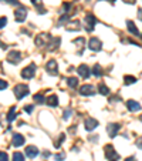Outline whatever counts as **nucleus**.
<instances>
[{
  "mask_svg": "<svg viewBox=\"0 0 142 161\" xmlns=\"http://www.w3.org/2000/svg\"><path fill=\"white\" fill-rule=\"evenodd\" d=\"M29 86H26V84H17V86L14 87V96L17 100H20V98L26 97L27 94H29Z\"/></svg>",
  "mask_w": 142,
  "mask_h": 161,
  "instance_id": "1",
  "label": "nucleus"
},
{
  "mask_svg": "<svg viewBox=\"0 0 142 161\" xmlns=\"http://www.w3.org/2000/svg\"><path fill=\"white\" fill-rule=\"evenodd\" d=\"M104 150H105V157L108 158V161L120 160V154L114 150V147H112V146H105Z\"/></svg>",
  "mask_w": 142,
  "mask_h": 161,
  "instance_id": "2",
  "label": "nucleus"
},
{
  "mask_svg": "<svg viewBox=\"0 0 142 161\" xmlns=\"http://www.w3.org/2000/svg\"><path fill=\"white\" fill-rule=\"evenodd\" d=\"M84 22H85V29L88 31H93L94 27H95V24H97V19H95V16H94L93 13H88V14H85V19H84Z\"/></svg>",
  "mask_w": 142,
  "mask_h": 161,
  "instance_id": "3",
  "label": "nucleus"
},
{
  "mask_svg": "<svg viewBox=\"0 0 142 161\" xmlns=\"http://www.w3.org/2000/svg\"><path fill=\"white\" fill-rule=\"evenodd\" d=\"M34 74H36V64H30V66H27L22 70V77L23 79H33Z\"/></svg>",
  "mask_w": 142,
  "mask_h": 161,
  "instance_id": "4",
  "label": "nucleus"
},
{
  "mask_svg": "<svg viewBox=\"0 0 142 161\" xmlns=\"http://www.w3.org/2000/svg\"><path fill=\"white\" fill-rule=\"evenodd\" d=\"M7 61L11 64H17L22 61V54H20V52H17V50H13V52H10L7 54Z\"/></svg>",
  "mask_w": 142,
  "mask_h": 161,
  "instance_id": "5",
  "label": "nucleus"
},
{
  "mask_svg": "<svg viewBox=\"0 0 142 161\" xmlns=\"http://www.w3.org/2000/svg\"><path fill=\"white\" fill-rule=\"evenodd\" d=\"M97 127H98V121L95 118H93V117H87L85 120H84V128L87 131H93L94 128H97Z\"/></svg>",
  "mask_w": 142,
  "mask_h": 161,
  "instance_id": "6",
  "label": "nucleus"
},
{
  "mask_svg": "<svg viewBox=\"0 0 142 161\" xmlns=\"http://www.w3.org/2000/svg\"><path fill=\"white\" fill-rule=\"evenodd\" d=\"M14 17H16V22H19V23H23V22H24V20H26V17H27V10H26V7L20 6V7L16 10Z\"/></svg>",
  "mask_w": 142,
  "mask_h": 161,
  "instance_id": "7",
  "label": "nucleus"
},
{
  "mask_svg": "<svg viewBox=\"0 0 142 161\" xmlns=\"http://www.w3.org/2000/svg\"><path fill=\"white\" fill-rule=\"evenodd\" d=\"M45 68H47V71H49L51 76H57V74H58V68H57V61L56 60H49V61H47Z\"/></svg>",
  "mask_w": 142,
  "mask_h": 161,
  "instance_id": "8",
  "label": "nucleus"
},
{
  "mask_svg": "<svg viewBox=\"0 0 142 161\" xmlns=\"http://www.w3.org/2000/svg\"><path fill=\"white\" fill-rule=\"evenodd\" d=\"M94 93H95V87L91 86V84H84L80 89V94L81 96H93Z\"/></svg>",
  "mask_w": 142,
  "mask_h": 161,
  "instance_id": "9",
  "label": "nucleus"
},
{
  "mask_svg": "<svg viewBox=\"0 0 142 161\" xmlns=\"http://www.w3.org/2000/svg\"><path fill=\"white\" fill-rule=\"evenodd\" d=\"M118 131H120V124H116V123L108 124V127H107V133H108V135L111 137V138H114V137H115Z\"/></svg>",
  "mask_w": 142,
  "mask_h": 161,
  "instance_id": "10",
  "label": "nucleus"
},
{
  "mask_svg": "<svg viewBox=\"0 0 142 161\" xmlns=\"http://www.w3.org/2000/svg\"><path fill=\"white\" fill-rule=\"evenodd\" d=\"M90 49L93 50V52H100L101 50V47H102V44H101V40L100 39H97V37H93L90 40Z\"/></svg>",
  "mask_w": 142,
  "mask_h": 161,
  "instance_id": "11",
  "label": "nucleus"
},
{
  "mask_svg": "<svg viewBox=\"0 0 142 161\" xmlns=\"http://www.w3.org/2000/svg\"><path fill=\"white\" fill-rule=\"evenodd\" d=\"M77 71H78V74L81 76L82 79H88V77H90V74H91L90 68H88V66H85V64H81Z\"/></svg>",
  "mask_w": 142,
  "mask_h": 161,
  "instance_id": "12",
  "label": "nucleus"
},
{
  "mask_svg": "<svg viewBox=\"0 0 142 161\" xmlns=\"http://www.w3.org/2000/svg\"><path fill=\"white\" fill-rule=\"evenodd\" d=\"M127 109L129 110V111H132V113L139 111V110H141V104L136 103V101H134V100H128L127 101Z\"/></svg>",
  "mask_w": 142,
  "mask_h": 161,
  "instance_id": "13",
  "label": "nucleus"
},
{
  "mask_svg": "<svg viewBox=\"0 0 142 161\" xmlns=\"http://www.w3.org/2000/svg\"><path fill=\"white\" fill-rule=\"evenodd\" d=\"M11 144L14 147H20L24 144V137L22 134H14L13 135V138H11Z\"/></svg>",
  "mask_w": 142,
  "mask_h": 161,
  "instance_id": "14",
  "label": "nucleus"
},
{
  "mask_svg": "<svg viewBox=\"0 0 142 161\" xmlns=\"http://www.w3.org/2000/svg\"><path fill=\"white\" fill-rule=\"evenodd\" d=\"M26 155L29 158H34V157H37L38 155V150H37V147H34V146H29L26 148Z\"/></svg>",
  "mask_w": 142,
  "mask_h": 161,
  "instance_id": "15",
  "label": "nucleus"
},
{
  "mask_svg": "<svg viewBox=\"0 0 142 161\" xmlns=\"http://www.w3.org/2000/svg\"><path fill=\"white\" fill-rule=\"evenodd\" d=\"M49 39H50L49 34H45V33L40 34V36H37V37H36V44H37V46H44L45 40H49Z\"/></svg>",
  "mask_w": 142,
  "mask_h": 161,
  "instance_id": "16",
  "label": "nucleus"
},
{
  "mask_svg": "<svg viewBox=\"0 0 142 161\" xmlns=\"http://www.w3.org/2000/svg\"><path fill=\"white\" fill-rule=\"evenodd\" d=\"M47 105H50V107H57L58 105V97H57L56 94H51L47 98Z\"/></svg>",
  "mask_w": 142,
  "mask_h": 161,
  "instance_id": "17",
  "label": "nucleus"
},
{
  "mask_svg": "<svg viewBox=\"0 0 142 161\" xmlns=\"http://www.w3.org/2000/svg\"><path fill=\"white\" fill-rule=\"evenodd\" d=\"M127 27H128V30L131 31L134 36H138L139 34V30L136 29V26H135V23L134 22H131V20H128L127 22Z\"/></svg>",
  "mask_w": 142,
  "mask_h": 161,
  "instance_id": "18",
  "label": "nucleus"
},
{
  "mask_svg": "<svg viewBox=\"0 0 142 161\" xmlns=\"http://www.w3.org/2000/svg\"><path fill=\"white\" fill-rule=\"evenodd\" d=\"M74 44L75 46H78V54H81V50L85 47V39L84 37H78V39H75L74 40Z\"/></svg>",
  "mask_w": 142,
  "mask_h": 161,
  "instance_id": "19",
  "label": "nucleus"
},
{
  "mask_svg": "<svg viewBox=\"0 0 142 161\" xmlns=\"http://www.w3.org/2000/svg\"><path fill=\"white\" fill-rule=\"evenodd\" d=\"M65 29H67L68 31H73V30L78 31L80 29H81V26H80V23H78V22H71V23H68L67 26H65Z\"/></svg>",
  "mask_w": 142,
  "mask_h": 161,
  "instance_id": "20",
  "label": "nucleus"
},
{
  "mask_svg": "<svg viewBox=\"0 0 142 161\" xmlns=\"http://www.w3.org/2000/svg\"><path fill=\"white\" fill-rule=\"evenodd\" d=\"M67 84L71 89H75V87H78V79L77 77H70V79H67Z\"/></svg>",
  "mask_w": 142,
  "mask_h": 161,
  "instance_id": "21",
  "label": "nucleus"
},
{
  "mask_svg": "<svg viewBox=\"0 0 142 161\" xmlns=\"http://www.w3.org/2000/svg\"><path fill=\"white\" fill-rule=\"evenodd\" d=\"M58 44H60V37H51L50 39V49H57L58 47Z\"/></svg>",
  "mask_w": 142,
  "mask_h": 161,
  "instance_id": "22",
  "label": "nucleus"
},
{
  "mask_svg": "<svg viewBox=\"0 0 142 161\" xmlns=\"http://www.w3.org/2000/svg\"><path fill=\"white\" fill-rule=\"evenodd\" d=\"M16 116H17V114H16V107H11V109L9 110V113H7V121L9 123H11V121L14 120Z\"/></svg>",
  "mask_w": 142,
  "mask_h": 161,
  "instance_id": "23",
  "label": "nucleus"
},
{
  "mask_svg": "<svg viewBox=\"0 0 142 161\" xmlns=\"http://www.w3.org/2000/svg\"><path fill=\"white\" fill-rule=\"evenodd\" d=\"M93 74L95 76V77H101L102 76V70H101V67L98 66V64H95L93 67Z\"/></svg>",
  "mask_w": 142,
  "mask_h": 161,
  "instance_id": "24",
  "label": "nucleus"
},
{
  "mask_svg": "<svg viewBox=\"0 0 142 161\" xmlns=\"http://www.w3.org/2000/svg\"><path fill=\"white\" fill-rule=\"evenodd\" d=\"M98 89H100V93H101L102 96H108V94H109V89H108V87H107V86H105L104 83H101Z\"/></svg>",
  "mask_w": 142,
  "mask_h": 161,
  "instance_id": "25",
  "label": "nucleus"
},
{
  "mask_svg": "<svg viewBox=\"0 0 142 161\" xmlns=\"http://www.w3.org/2000/svg\"><path fill=\"white\" fill-rule=\"evenodd\" d=\"M135 81H136V79H135L134 76H125V77H124V83H125L127 86H129V84H134Z\"/></svg>",
  "mask_w": 142,
  "mask_h": 161,
  "instance_id": "26",
  "label": "nucleus"
},
{
  "mask_svg": "<svg viewBox=\"0 0 142 161\" xmlns=\"http://www.w3.org/2000/svg\"><path fill=\"white\" fill-rule=\"evenodd\" d=\"M34 101H36V103H38V104H43V103L45 101V98H44V96H43V94H36V96H34Z\"/></svg>",
  "mask_w": 142,
  "mask_h": 161,
  "instance_id": "27",
  "label": "nucleus"
},
{
  "mask_svg": "<svg viewBox=\"0 0 142 161\" xmlns=\"http://www.w3.org/2000/svg\"><path fill=\"white\" fill-rule=\"evenodd\" d=\"M13 161H24V157H23V154L19 153V151H16L13 154Z\"/></svg>",
  "mask_w": 142,
  "mask_h": 161,
  "instance_id": "28",
  "label": "nucleus"
},
{
  "mask_svg": "<svg viewBox=\"0 0 142 161\" xmlns=\"http://www.w3.org/2000/svg\"><path fill=\"white\" fill-rule=\"evenodd\" d=\"M31 3H33L34 6L38 9V11H40V9H41V10H44V9H43V0H31Z\"/></svg>",
  "mask_w": 142,
  "mask_h": 161,
  "instance_id": "29",
  "label": "nucleus"
},
{
  "mask_svg": "<svg viewBox=\"0 0 142 161\" xmlns=\"http://www.w3.org/2000/svg\"><path fill=\"white\" fill-rule=\"evenodd\" d=\"M71 114H73V110L71 109H67V110H64V113H63V117H64V120H68L71 117Z\"/></svg>",
  "mask_w": 142,
  "mask_h": 161,
  "instance_id": "30",
  "label": "nucleus"
},
{
  "mask_svg": "<svg viewBox=\"0 0 142 161\" xmlns=\"http://www.w3.org/2000/svg\"><path fill=\"white\" fill-rule=\"evenodd\" d=\"M64 140H65V134H60V135H58V141H56V144H54V146L60 147V144L64 141Z\"/></svg>",
  "mask_w": 142,
  "mask_h": 161,
  "instance_id": "31",
  "label": "nucleus"
},
{
  "mask_svg": "<svg viewBox=\"0 0 142 161\" xmlns=\"http://www.w3.org/2000/svg\"><path fill=\"white\" fill-rule=\"evenodd\" d=\"M54 158H56L57 161L64 160V158H65V153H58V154H56V155H54Z\"/></svg>",
  "mask_w": 142,
  "mask_h": 161,
  "instance_id": "32",
  "label": "nucleus"
},
{
  "mask_svg": "<svg viewBox=\"0 0 142 161\" xmlns=\"http://www.w3.org/2000/svg\"><path fill=\"white\" fill-rule=\"evenodd\" d=\"M0 161H9V155L4 153V151L0 153Z\"/></svg>",
  "mask_w": 142,
  "mask_h": 161,
  "instance_id": "33",
  "label": "nucleus"
},
{
  "mask_svg": "<svg viewBox=\"0 0 142 161\" xmlns=\"http://www.w3.org/2000/svg\"><path fill=\"white\" fill-rule=\"evenodd\" d=\"M6 87H7V83L4 81V80H2V81H0V89H2V90H4Z\"/></svg>",
  "mask_w": 142,
  "mask_h": 161,
  "instance_id": "34",
  "label": "nucleus"
},
{
  "mask_svg": "<svg viewBox=\"0 0 142 161\" xmlns=\"http://www.w3.org/2000/svg\"><path fill=\"white\" fill-rule=\"evenodd\" d=\"M24 111L31 113V111H33V105H26V107H24Z\"/></svg>",
  "mask_w": 142,
  "mask_h": 161,
  "instance_id": "35",
  "label": "nucleus"
},
{
  "mask_svg": "<svg viewBox=\"0 0 142 161\" xmlns=\"http://www.w3.org/2000/svg\"><path fill=\"white\" fill-rule=\"evenodd\" d=\"M6 23H7V19H6V17H2V24H0V26H2V29L6 26Z\"/></svg>",
  "mask_w": 142,
  "mask_h": 161,
  "instance_id": "36",
  "label": "nucleus"
},
{
  "mask_svg": "<svg viewBox=\"0 0 142 161\" xmlns=\"http://www.w3.org/2000/svg\"><path fill=\"white\" fill-rule=\"evenodd\" d=\"M136 146H138V148H141V150H142V138L136 140Z\"/></svg>",
  "mask_w": 142,
  "mask_h": 161,
  "instance_id": "37",
  "label": "nucleus"
},
{
  "mask_svg": "<svg viewBox=\"0 0 142 161\" xmlns=\"http://www.w3.org/2000/svg\"><path fill=\"white\" fill-rule=\"evenodd\" d=\"M138 19L142 22V9H139V10H138Z\"/></svg>",
  "mask_w": 142,
  "mask_h": 161,
  "instance_id": "38",
  "label": "nucleus"
},
{
  "mask_svg": "<svg viewBox=\"0 0 142 161\" xmlns=\"http://www.w3.org/2000/svg\"><path fill=\"white\" fill-rule=\"evenodd\" d=\"M122 2H125V3H128V4H134L135 3V0H122Z\"/></svg>",
  "mask_w": 142,
  "mask_h": 161,
  "instance_id": "39",
  "label": "nucleus"
},
{
  "mask_svg": "<svg viewBox=\"0 0 142 161\" xmlns=\"http://www.w3.org/2000/svg\"><path fill=\"white\" fill-rule=\"evenodd\" d=\"M75 131H77V128H75V127H74V126H73V127H71V128H70V133H71V134H74Z\"/></svg>",
  "mask_w": 142,
  "mask_h": 161,
  "instance_id": "40",
  "label": "nucleus"
},
{
  "mask_svg": "<svg viewBox=\"0 0 142 161\" xmlns=\"http://www.w3.org/2000/svg\"><path fill=\"white\" fill-rule=\"evenodd\" d=\"M125 161H136V160L134 157H128V158H125Z\"/></svg>",
  "mask_w": 142,
  "mask_h": 161,
  "instance_id": "41",
  "label": "nucleus"
},
{
  "mask_svg": "<svg viewBox=\"0 0 142 161\" xmlns=\"http://www.w3.org/2000/svg\"><path fill=\"white\" fill-rule=\"evenodd\" d=\"M43 155H44V157H49L50 153H49V151H44V153H43Z\"/></svg>",
  "mask_w": 142,
  "mask_h": 161,
  "instance_id": "42",
  "label": "nucleus"
},
{
  "mask_svg": "<svg viewBox=\"0 0 142 161\" xmlns=\"http://www.w3.org/2000/svg\"><path fill=\"white\" fill-rule=\"evenodd\" d=\"M109 3H115V0H109Z\"/></svg>",
  "mask_w": 142,
  "mask_h": 161,
  "instance_id": "43",
  "label": "nucleus"
},
{
  "mask_svg": "<svg viewBox=\"0 0 142 161\" xmlns=\"http://www.w3.org/2000/svg\"><path fill=\"white\" fill-rule=\"evenodd\" d=\"M141 120H142V117H141Z\"/></svg>",
  "mask_w": 142,
  "mask_h": 161,
  "instance_id": "44",
  "label": "nucleus"
},
{
  "mask_svg": "<svg viewBox=\"0 0 142 161\" xmlns=\"http://www.w3.org/2000/svg\"><path fill=\"white\" fill-rule=\"evenodd\" d=\"M141 37H142V36H141Z\"/></svg>",
  "mask_w": 142,
  "mask_h": 161,
  "instance_id": "45",
  "label": "nucleus"
}]
</instances>
